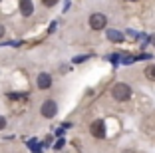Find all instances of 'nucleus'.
Segmentation results:
<instances>
[{
	"label": "nucleus",
	"instance_id": "f257e3e1",
	"mask_svg": "<svg viewBox=\"0 0 155 153\" xmlns=\"http://www.w3.org/2000/svg\"><path fill=\"white\" fill-rule=\"evenodd\" d=\"M111 98L115 101H127L131 98V88L127 84H123V81H117L114 88H111Z\"/></svg>",
	"mask_w": 155,
	"mask_h": 153
},
{
	"label": "nucleus",
	"instance_id": "f03ea898",
	"mask_svg": "<svg viewBox=\"0 0 155 153\" xmlns=\"http://www.w3.org/2000/svg\"><path fill=\"white\" fill-rule=\"evenodd\" d=\"M105 26H107V16H105V14L96 12V14L90 16V28L91 30H104Z\"/></svg>",
	"mask_w": 155,
	"mask_h": 153
},
{
	"label": "nucleus",
	"instance_id": "7ed1b4c3",
	"mask_svg": "<svg viewBox=\"0 0 155 153\" xmlns=\"http://www.w3.org/2000/svg\"><path fill=\"white\" fill-rule=\"evenodd\" d=\"M40 113L46 117V119H52V117H54L56 113H58V104H56L54 99H46L44 104H42Z\"/></svg>",
	"mask_w": 155,
	"mask_h": 153
},
{
	"label": "nucleus",
	"instance_id": "20e7f679",
	"mask_svg": "<svg viewBox=\"0 0 155 153\" xmlns=\"http://www.w3.org/2000/svg\"><path fill=\"white\" fill-rule=\"evenodd\" d=\"M90 133L96 137V139H104L105 137V123L101 119H96V121L90 125Z\"/></svg>",
	"mask_w": 155,
	"mask_h": 153
},
{
	"label": "nucleus",
	"instance_id": "39448f33",
	"mask_svg": "<svg viewBox=\"0 0 155 153\" xmlns=\"http://www.w3.org/2000/svg\"><path fill=\"white\" fill-rule=\"evenodd\" d=\"M36 84H38V88H40V90H48V88L52 86V76H50V74H46V72H42L40 76H38Z\"/></svg>",
	"mask_w": 155,
	"mask_h": 153
},
{
	"label": "nucleus",
	"instance_id": "423d86ee",
	"mask_svg": "<svg viewBox=\"0 0 155 153\" xmlns=\"http://www.w3.org/2000/svg\"><path fill=\"white\" fill-rule=\"evenodd\" d=\"M20 12H22V16H30L34 12L32 0H20Z\"/></svg>",
	"mask_w": 155,
	"mask_h": 153
},
{
	"label": "nucleus",
	"instance_id": "0eeeda50",
	"mask_svg": "<svg viewBox=\"0 0 155 153\" xmlns=\"http://www.w3.org/2000/svg\"><path fill=\"white\" fill-rule=\"evenodd\" d=\"M107 40L119 44V42H123V34H121V32H117V30H107Z\"/></svg>",
	"mask_w": 155,
	"mask_h": 153
},
{
	"label": "nucleus",
	"instance_id": "6e6552de",
	"mask_svg": "<svg viewBox=\"0 0 155 153\" xmlns=\"http://www.w3.org/2000/svg\"><path fill=\"white\" fill-rule=\"evenodd\" d=\"M145 78L151 81H155V64H151V66L145 68Z\"/></svg>",
	"mask_w": 155,
	"mask_h": 153
},
{
	"label": "nucleus",
	"instance_id": "1a4fd4ad",
	"mask_svg": "<svg viewBox=\"0 0 155 153\" xmlns=\"http://www.w3.org/2000/svg\"><path fill=\"white\" fill-rule=\"evenodd\" d=\"M56 2H58V0H42V4H44L46 8H52V6H54Z\"/></svg>",
	"mask_w": 155,
	"mask_h": 153
},
{
	"label": "nucleus",
	"instance_id": "9d476101",
	"mask_svg": "<svg viewBox=\"0 0 155 153\" xmlns=\"http://www.w3.org/2000/svg\"><path fill=\"white\" fill-rule=\"evenodd\" d=\"M6 127V119H4V115H0V131Z\"/></svg>",
	"mask_w": 155,
	"mask_h": 153
},
{
	"label": "nucleus",
	"instance_id": "9b49d317",
	"mask_svg": "<svg viewBox=\"0 0 155 153\" xmlns=\"http://www.w3.org/2000/svg\"><path fill=\"white\" fill-rule=\"evenodd\" d=\"M4 32H6L4 30V24H0V38H4Z\"/></svg>",
	"mask_w": 155,
	"mask_h": 153
},
{
	"label": "nucleus",
	"instance_id": "f8f14e48",
	"mask_svg": "<svg viewBox=\"0 0 155 153\" xmlns=\"http://www.w3.org/2000/svg\"><path fill=\"white\" fill-rule=\"evenodd\" d=\"M121 153H137V151H135V149H123Z\"/></svg>",
	"mask_w": 155,
	"mask_h": 153
},
{
	"label": "nucleus",
	"instance_id": "ddd939ff",
	"mask_svg": "<svg viewBox=\"0 0 155 153\" xmlns=\"http://www.w3.org/2000/svg\"><path fill=\"white\" fill-rule=\"evenodd\" d=\"M151 42H153V44H155V38H151Z\"/></svg>",
	"mask_w": 155,
	"mask_h": 153
}]
</instances>
